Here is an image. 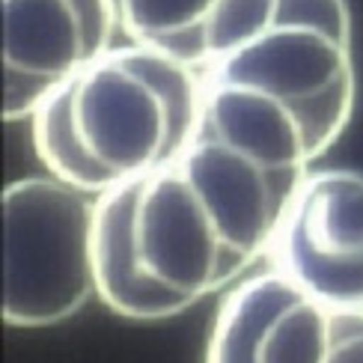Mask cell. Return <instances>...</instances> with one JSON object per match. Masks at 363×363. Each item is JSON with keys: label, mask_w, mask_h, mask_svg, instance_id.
<instances>
[{"label": "cell", "mask_w": 363, "mask_h": 363, "mask_svg": "<svg viewBox=\"0 0 363 363\" xmlns=\"http://www.w3.org/2000/svg\"><path fill=\"white\" fill-rule=\"evenodd\" d=\"M304 176L196 134L170 164L134 179L131 238L140 271L194 304L238 283L268 259Z\"/></svg>", "instance_id": "cell-1"}, {"label": "cell", "mask_w": 363, "mask_h": 363, "mask_svg": "<svg viewBox=\"0 0 363 363\" xmlns=\"http://www.w3.org/2000/svg\"><path fill=\"white\" fill-rule=\"evenodd\" d=\"M203 74L138 42L113 45L30 116L51 176L104 194L170 164L200 131Z\"/></svg>", "instance_id": "cell-2"}, {"label": "cell", "mask_w": 363, "mask_h": 363, "mask_svg": "<svg viewBox=\"0 0 363 363\" xmlns=\"http://www.w3.org/2000/svg\"><path fill=\"white\" fill-rule=\"evenodd\" d=\"M203 78L241 84L295 111L325 155L357 101L352 9L345 0H277L268 21Z\"/></svg>", "instance_id": "cell-3"}, {"label": "cell", "mask_w": 363, "mask_h": 363, "mask_svg": "<svg viewBox=\"0 0 363 363\" xmlns=\"http://www.w3.org/2000/svg\"><path fill=\"white\" fill-rule=\"evenodd\" d=\"M96 196L57 176L18 179L4 191V319L51 328L96 295Z\"/></svg>", "instance_id": "cell-4"}, {"label": "cell", "mask_w": 363, "mask_h": 363, "mask_svg": "<svg viewBox=\"0 0 363 363\" xmlns=\"http://www.w3.org/2000/svg\"><path fill=\"white\" fill-rule=\"evenodd\" d=\"M265 262L313 298L363 307V173L310 170Z\"/></svg>", "instance_id": "cell-5"}, {"label": "cell", "mask_w": 363, "mask_h": 363, "mask_svg": "<svg viewBox=\"0 0 363 363\" xmlns=\"http://www.w3.org/2000/svg\"><path fill=\"white\" fill-rule=\"evenodd\" d=\"M113 0H4V119H30L113 48Z\"/></svg>", "instance_id": "cell-6"}, {"label": "cell", "mask_w": 363, "mask_h": 363, "mask_svg": "<svg viewBox=\"0 0 363 363\" xmlns=\"http://www.w3.org/2000/svg\"><path fill=\"white\" fill-rule=\"evenodd\" d=\"M277 0H113L128 42L206 72L259 30Z\"/></svg>", "instance_id": "cell-7"}, {"label": "cell", "mask_w": 363, "mask_h": 363, "mask_svg": "<svg viewBox=\"0 0 363 363\" xmlns=\"http://www.w3.org/2000/svg\"><path fill=\"white\" fill-rule=\"evenodd\" d=\"M131 200L134 182L116 185L96 196L93 226V259H96V295L111 313L123 319L155 322L170 319L194 307V301L179 298L149 280L131 238Z\"/></svg>", "instance_id": "cell-8"}, {"label": "cell", "mask_w": 363, "mask_h": 363, "mask_svg": "<svg viewBox=\"0 0 363 363\" xmlns=\"http://www.w3.org/2000/svg\"><path fill=\"white\" fill-rule=\"evenodd\" d=\"M256 363H363V307L328 304L289 280L262 325Z\"/></svg>", "instance_id": "cell-9"}, {"label": "cell", "mask_w": 363, "mask_h": 363, "mask_svg": "<svg viewBox=\"0 0 363 363\" xmlns=\"http://www.w3.org/2000/svg\"><path fill=\"white\" fill-rule=\"evenodd\" d=\"M289 277L280 271L265 268L259 274L238 280L211 322V334L206 345L203 363H256L262 325L271 307L277 304Z\"/></svg>", "instance_id": "cell-10"}]
</instances>
